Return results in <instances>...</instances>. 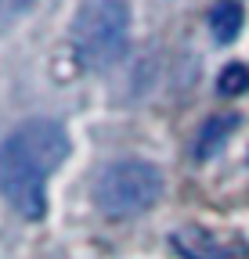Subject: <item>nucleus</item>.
Here are the masks:
<instances>
[{"label":"nucleus","instance_id":"f257e3e1","mask_svg":"<svg viewBox=\"0 0 249 259\" xmlns=\"http://www.w3.org/2000/svg\"><path fill=\"white\" fill-rule=\"evenodd\" d=\"M69 158V137L54 119H25L0 144V194L25 216H47V177Z\"/></svg>","mask_w":249,"mask_h":259},{"label":"nucleus","instance_id":"f03ea898","mask_svg":"<svg viewBox=\"0 0 249 259\" xmlns=\"http://www.w3.org/2000/svg\"><path fill=\"white\" fill-rule=\"evenodd\" d=\"M130 40L127 0H83L73 18V47L87 69H109L123 58Z\"/></svg>","mask_w":249,"mask_h":259},{"label":"nucleus","instance_id":"7ed1b4c3","mask_svg":"<svg viewBox=\"0 0 249 259\" xmlns=\"http://www.w3.org/2000/svg\"><path fill=\"white\" fill-rule=\"evenodd\" d=\"M163 194V173L145 158H123L98 177L94 205L109 216H137L152 209Z\"/></svg>","mask_w":249,"mask_h":259},{"label":"nucleus","instance_id":"20e7f679","mask_svg":"<svg viewBox=\"0 0 249 259\" xmlns=\"http://www.w3.org/2000/svg\"><path fill=\"white\" fill-rule=\"evenodd\" d=\"M235 126H238V115L235 112H221V115H209L199 130V137H195V158L199 162H209L217 158V151H221L228 144V137L235 134Z\"/></svg>","mask_w":249,"mask_h":259},{"label":"nucleus","instance_id":"39448f33","mask_svg":"<svg viewBox=\"0 0 249 259\" xmlns=\"http://www.w3.org/2000/svg\"><path fill=\"white\" fill-rule=\"evenodd\" d=\"M170 241H173L181 259H228L224 245L209 231H202V227H181V231H173Z\"/></svg>","mask_w":249,"mask_h":259},{"label":"nucleus","instance_id":"423d86ee","mask_svg":"<svg viewBox=\"0 0 249 259\" xmlns=\"http://www.w3.org/2000/svg\"><path fill=\"white\" fill-rule=\"evenodd\" d=\"M242 22H245V11L238 0H217L209 11V32L217 36V44H231L242 32Z\"/></svg>","mask_w":249,"mask_h":259},{"label":"nucleus","instance_id":"0eeeda50","mask_svg":"<svg viewBox=\"0 0 249 259\" xmlns=\"http://www.w3.org/2000/svg\"><path fill=\"white\" fill-rule=\"evenodd\" d=\"M245 90H249V69H245V65H238V61H231L228 69L217 76V94L238 97V94H245Z\"/></svg>","mask_w":249,"mask_h":259},{"label":"nucleus","instance_id":"6e6552de","mask_svg":"<svg viewBox=\"0 0 249 259\" xmlns=\"http://www.w3.org/2000/svg\"><path fill=\"white\" fill-rule=\"evenodd\" d=\"M29 8H33V0H0V29H11Z\"/></svg>","mask_w":249,"mask_h":259}]
</instances>
